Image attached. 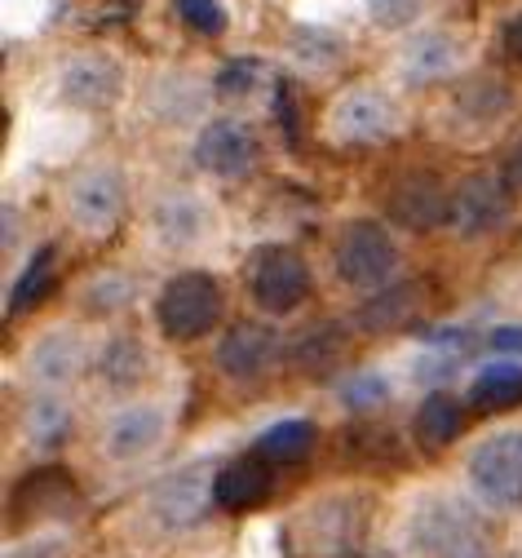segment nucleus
Returning <instances> with one entry per match:
<instances>
[{
    "mask_svg": "<svg viewBox=\"0 0 522 558\" xmlns=\"http://www.w3.org/2000/svg\"><path fill=\"white\" fill-rule=\"evenodd\" d=\"M367 514H372L367 493L315 497L283 523V554L288 558H350L363 545Z\"/></svg>",
    "mask_w": 522,
    "mask_h": 558,
    "instance_id": "obj_1",
    "label": "nucleus"
},
{
    "mask_svg": "<svg viewBox=\"0 0 522 558\" xmlns=\"http://www.w3.org/2000/svg\"><path fill=\"white\" fill-rule=\"evenodd\" d=\"M399 244H394V231L377 218H354L345 222V231L337 235V248H332V266H337V279L354 293H377L386 284H394L399 275Z\"/></svg>",
    "mask_w": 522,
    "mask_h": 558,
    "instance_id": "obj_2",
    "label": "nucleus"
},
{
    "mask_svg": "<svg viewBox=\"0 0 522 558\" xmlns=\"http://www.w3.org/2000/svg\"><path fill=\"white\" fill-rule=\"evenodd\" d=\"M412 549L421 558H487V523L457 497H434L412 519Z\"/></svg>",
    "mask_w": 522,
    "mask_h": 558,
    "instance_id": "obj_3",
    "label": "nucleus"
},
{
    "mask_svg": "<svg viewBox=\"0 0 522 558\" xmlns=\"http://www.w3.org/2000/svg\"><path fill=\"white\" fill-rule=\"evenodd\" d=\"M227 311V293H221L217 275L208 270H182L156 298V324L165 328V337L173 341H199L221 324Z\"/></svg>",
    "mask_w": 522,
    "mask_h": 558,
    "instance_id": "obj_4",
    "label": "nucleus"
},
{
    "mask_svg": "<svg viewBox=\"0 0 522 558\" xmlns=\"http://www.w3.org/2000/svg\"><path fill=\"white\" fill-rule=\"evenodd\" d=\"M518 214V195L505 173H470L452 186V227L461 240H491Z\"/></svg>",
    "mask_w": 522,
    "mask_h": 558,
    "instance_id": "obj_5",
    "label": "nucleus"
},
{
    "mask_svg": "<svg viewBox=\"0 0 522 558\" xmlns=\"http://www.w3.org/2000/svg\"><path fill=\"white\" fill-rule=\"evenodd\" d=\"M248 289L266 315H292L311 298V266L288 244H266L248 262Z\"/></svg>",
    "mask_w": 522,
    "mask_h": 558,
    "instance_id": "obj_6",
    "label": "nucleus"
},
{
    "mask_svg": "<svg viewBox=\"0 0 522 558\" xmlns=\"http://www.w3.org/2000/svg\"><path fill=\"white\" fill-rule=\"evenodd\" d=\"M324 124H328V137L337 147H377L399 129V107L381 89L354 85V89H341L332 98Z\"/></svg>",
    "mask_w": 522,
    "mask_h": 558,
    "instance_id": "obj_7",
    "label": "nucleus"
},
{
    "mask_svg": "<svg viewBox=\"0 0 522 558\" xmlns=\"http://www.w3.org/2000/svg\"><path fill=\"white\" fill-rule=\"evenodd\" d=\"M470 483L474 493L496 506V510H522V430H500V435H487L470 461Z\"/></svg>",
    "mask_w": 522,
    "mask_h": 558,
    "instance_id": "obj_8",
    "label": "nucleus"
},
{
    "mask_svg": "<svg viewBox=\"0 0 522 558\" xmlns=\"http://www.w3.org/2000/svg\"><path fill=\"white\" fill-rule=\"evenodd\" d=\"M465 36L452 32V27H416L403 45H399V81L412 85V89H425V85H442V81H457L465 72Z\"/></svg>",
    "mask_w": 522,
    "mask_h": 558,
    "instance_id": "obj_9",
    "label": "nucleus"
},
{
    "mask_svg": "<svg viewBox=\"0 0 522 558\" xmlns=\"http://www.w3.org/2000/svg\"><path fill=\"white\" fill-rule=\"evenodd\" d=\"M129 208V182L116 165L81 169L66 186V214L85 235H111Z\"/></svg>",
    "mask_w": 522,
    "mask_h": 558,
    "instance_id": "obj_10",
    "label": "nucleus"
},
{
    "mask_svg": "<svg viewBox=\"0 0 522 558\" xmlns=\"http://www.w3.org/2000/svg\"><path fill=\"white\" fill-rule=\"evenodd\" d=\"M129 72L111 53H76L58 66V98L71 111H111L124 98Z\"/></svg>",
    "mask_w": 522,
    "mask_h": 558,
    "instance_id": "obj_11",
    "label": "nucleus"
},
{
    "mask_svg": "<svg viewBox=\"0 0 522 558\" xmlns=\"http://www.w3.org/2000/svg\"><path fill=\"white\" fill-rule=\"evenodd\" d=\"M257 133L253 124L235 120V116H217V120H204L199 133H195V165L208 173V178H244L253 165H257Z\"/></svg>",
    "mask_w": 522,
    "mask_h": 558,
    "instance_id": "obj_12",
    "label": "nucleus"
},
{
    "mask_svg": "<svg viewBox=\"0 0 522 558\" xmlns=\"http://www.w3.org/2000/svg\"><path fill=\"white\" fill-rule=\"evenodd\" d=\"M386 214L403 231H438L452 222V191L434 169H408L386 199Z\"/></svg>",
    "mask_w": 522,
    "mask_h": 558,
    "instance_id": "obj_13",
    "label": "nucleus"
},
{
    "mask_svg": "<svg viewBox=\"0 0 522 558\" xmlns=\"http://www.w3.org/2000/svg\"><path fill=\"white\" fill-rule=\"evenodd\" d=\"M275 360H279V332L270 324L244 319V324L227 328L217 341V368L231 381H257L275 368Z\"/></svg>",
    "mask_w": 522,
    "mask_h": 558,
    "instance_id": "obj_14",
    "label": "nucleus"
},
{
    "mask_svg": "<svg viewBox=\"0 0 522 558\" xmlns=\"http://www.w3.org/2000/svg\"><path fill=\"white\" fill-rule=\"evenodd\" d=\"M213 506V478H204L199 465L182 470V474H169L156 493H151V514L160 527L169 532H186L195 527Z\"/></svg>",
    "mask_w": 522,
    "mask_h": 558,
    "instance_id": "obj_15",
    "label": "nucleus"
},
{
    "mask_svg": "<svg viewBox=\"0 0 522 558\" xmlns=\"http://www.w3.org/2000/svg\"><path fill=\"white\" fill-rule=\"evenodd\" d=\"M509 111H513V94L496 76H465L452 89V98H447V116H452L465 133H487V129L505 124Z\"/></svg>",
    "mask_w": 522,
    "mask_h": 558,
    "instance_id": "obj_16",
    "label": "nucleus"
},
{
    "mask_svg": "<svg viewBox=\"0 0 522 558\" xmlns=\"http://www.w3.org/2000/svg\"><path fill=\"white\" fill-rule=\"evenodd\" d=\"M266 465L270 461H262V457H235V461H227V465L213 474V506L227 510V514H244V510L266 506V497L275 493V478H270Z\"/></svg>",
    "mask_w": 522,
    "mask_h": 558,
    "instance_id": "obj_17",
    "label": "nucleus"
},
{
    "mask_svg": "<svg viewBox=\"0 0 522 558\" xmlns=\"http://www.w3.org/2000/svg\"><path fill=\"white\" fill-rule=\"evenodd\" d=\"M81 510V487L71 483L58 465H45V470H36V474H27L19 487H14V510H10V519H14V527H23L32 514H76Z\"/></svg>",
    "mask_w": 522,
    "mask_h": 558,
    "instance_id": "obj_18",
    "label": "nucleus"
},
{
    "mask_svg": "<svg viewBox=\"0 0 522 558\" xmlns=\"http://www.w3.org/2000/svg\"><path fill=\"white\" fill-rule=\"evenodd\" d=\"M89 364V345L81 332H71V328H53L45 337L32 341V351H27V373L40 381V386H66V381H76Z\"/></svg>",
    "mask_w": 522,
    "mask_h": 558,
    "instance_id": "obj_19",
    "label": "nucleus"
},
{
    "mask_svg": "<svg viewBox=\"0 0 522 558\" xmlns=\"http://www.w3.org/2000/svg\"><path fill=\"white\" fill-rule=\"evenodd\" d=\"M160 439H165V412L137 403V408L116 412L111 422H107V430H102V452H107L111 461H137V457H146V452H156Z\"/></svg>",
    "mask_w": 522,
    "mask_h": 558,
    "instance_id": "obj_20",
    "label": "nucleus"
},
{
    "mask_svg": "<svg viewBox=\"0 0 522 558\" xmlns=\"http://www.w3.org/2000/svg\"><path fill=\"white\" fill-rule=\"evenodd\" d=\"M151 231L165 248L186 253L208 235V208L191 195V191H169L156 208H151Z\"/></svg>",
    "mask_w": 522,
    "mask_h": 558,
    "instance_id": "obj_21",
    "label": "nucleus"
},
{
    "mask_svg": "<svg viewBox=\"0 0 522 558\" xmlns=\"http://www.w3.org/2000/svg\"><path fill=\"white\" fill-rule=\"evenodd\" d=\"M412 430H416V439H421L429 452L452 448V444L461 439V430H465V408H461V399H452V395L434 390V395H429V399L416 408V422H412Z\"/></svg>",
    "mask_w": 522,
    "mask_h": 558,
    "instance_id": "obj_22",
    "label": "nucleus"
},
{
    "mask_svg": "<svg viewBox=\"0 0 522 558\" xmlns=\"http://www.w3.org/2000/svg\"><path fill=\"white\" fill-rule=\"evenodd\" d=\"M319 444V426L306 422V416H288V422H275L262 430L257 439V457L270 465H302Z\"/></svg>",
    "mask_w": 522,
    "mask_h": 558,
    "instance_id": "obj_23",
    "label": "nucleus"
},
{
    "mask_svg": "<svg viewBox=\"0 0 522 558\" xmlns=\"http://www.w3.org/2000/svg\"><path fill=\"white\" fill-rule=\"evenodd\" d=\"M146 373H151V355H146V345L129 332H116L102 355H98V377L111 386V390H133L146 381Z\"/></svg>",
    "mask_w": 522,
    "mask_h": 558,
    "instance_id": "obj_24",
    "label": "nucleus"
},
{
    "mask_svg": "<svg viewBox=\"0 0 522 558\" xmlns=\"http://www.w3.org/2000/svg\"><path fill=\"white\" fill-rule=\"evenodd\" d=\"M151 111L165 120V124H195L204 111H208V89L186 76V72H173L165 76L156 89H151Z\"/></svg>",
    "mask_w": 522,
    "mask_h": 558,
    "instance_id": "obj_25",
    "label": "nucleus"
},
{
    "mask_svg": "<svg viewBox=\"0 0 522 558\" xmlns=\"http://www.w3.org/2000/svg\"><path fill=\"white\" fill-rule=\"evenodd\" d=\"M416 311V284H386L377 293H363L359 311H354V324L363 332H390L399 324H408Z\"/></svg>",
    "mask_w": 522,
    "mask_h": 558,
    "instance_id": "obj_26",
    "label": "nucleus"
},
{
    "mask_svg": "<svg viewBox=\"0 0 522 558\" xmlns=\"http://www.w3.org/2000/svg\"><path fill=\"white\" fill-rule=\"evenodd\" d=\"M23 435L36 452H58L71 435V408L53 395H36L23 412Z\"/></svg>",
    "mask_w": 522,
    "mask_h": 558,
    "instance_id": "obj_27",
    "label": "nucleus"
},
{
    "mask_svg": "<svg viewBox=\"0 0 522 558\" xmlns=\"http://www.w3.org/2000/svg\"><path fill=\"white\" fill-rule=\"evenodd\" d=\"M345 345H350L345 328H341V324H332V319H319V324H306V328H302V337L292 341V360L302 364L306 373H328L332 364H341Z\"/></svg>",
    "mask_w": 522,
    "mask_h": 558,
    "instance_id": "obj_28",
    "label": "nucleus"
},
{
    "mask_svg": "<svg viewBox=\"0 0 522 558\" xmlns=\"http://www.w3.org/2000/svg\"><path fill=\"white\" fill-rule=\"evenodd\" d=\"M522 399V364L518 360H500V364H487L474 386H470V403L483 408V412H496V408H513Z\"/></svg>",
    "mask_w": 522,
    "mask_h": 558,
    "instance_id": "obj_29",
    "label": "nucleus"
},
{
    "mask_svg": "<svg viewBox=\"0 0 522 558\" xmlns=\"http://www.w3.org/2000/svg\"><path fill=\"white\" fill-rule=\"evenodd\" d=\"M53 262H58V248L53 244H45L40 253H32L27 270L14 279V289H10V315H27L36 302L49 298V289H53Z\"/></svg>",
    "mask_w": 522,
    "mask_h": 558,
    "instance_id": "obj_30",
    "label": "nucleus"
},
{
    "mask_svg": "<svg viewBox=\"0 0 522 558\" xmlns=\"http://www.w3.org/2000/svg\"><path fill=\"white\" fill-rule=\"evenodd\" d=\"M292 53L302 58L311 72H332V66L345 58V45L328 27H296L292 32Z\"/></svg>",
    "mask_w": 522,
    "mask_h": 558,
    "instance_id": "obj_31",
    "label": "nucleus"
},
{
    "mask_svg": "<svg viewBox=\"0 0 522 558\" xmlns=\"http://www.w3.org/2000/svg\"><path fill=\"white\" fill-rule=\"evenodd\" d=\"M372 27L381 32H412L425 19V0H363Z\"/></svg>",
    "mask_w": 522,
    "mask_h": 558,
    "instance_id": "obj_32",
    "label": "nucleus"
},
{
    "mask_svg": "<svg viewBox=\"0 0 522 558\" xmlns=\"http://www.w3.org/2000/svg\"><path fill=\"white\" fill-rule=\"evenodd\" d=\"M133 302V279L120 275V270H107L98 279H89V289H85V306L98 311V315H111V311H124Z\"/></svg>",
    "mask_w": 522,
    "mask_h": 558,
    "instance_id": "obj_33",
    "label": "nucleus"
},
{
    "mask_svg": "<svg viewBox=\"0 0 522 558\" xmlns=\"http://www.w3.org/2000/svg\"><path fill=\"white\" fill-rule=\"evenodd\" d=\"M386 399H390V381L381 373H372V368H363L359 377H350L341 386V403L350 412H372V408H381Z\"/></svg>",
    "mask_w": 522,
    "mask_h": 558,
    "instance_id": "obj_34",
    "label": "nucleus"
},
{
    "mask_svg": "<svg viewBox=\"0 0 522 558\" xmlns=\"http://www.w3.org/2000/svg\"><path fill=\"white\" fill-rule=\"evenodd\" d=\"M253 85H257V62L253 58H235L213 76V89L227 94V98H244V94H253Z\"/></svg>",
    "mask_w": 522,
    "mask_h": 558,
    "instance_id": "obj_35",
    "label": "nucleus"
},
{
    "mask_svg": "<svg viewBox=\"0 0 522 558\" xmlns=\"http://www.w3.org/2000/svg\"><path fill=\"white\" fill-rule=\"evenodd\" d=\"M178 14H182V23H191L204 36L227 32V10H221L217 0H178Z\"/></svg>",
    "mask_w": 522,
    "mask_h": 558,
    "instance_id": "obj_36",
    "label": "nucleus"
},
{
    "mask_svg": "<svg viewBox=\"0 0 522 558\" xmlns=\"http://www.w3.org/2000/svg\"><path fill=\"white\" fill-rule=\"evenodd\" d=\"M62 536H40V541H23L19 549H10V558H62Z\"/></svg>",
    "mask_w": 522,
    "mask_h": 558,
    "instance_id": "obj_37",
    "label": "nucleus"
},
{
    "mask_svg": "<svg viewBox=\"0 0 522 558\" xmlns=\"http://www.w3.org/2000/svg\"><path fill=\"white\" fill-rule=\"evenodd\" d=\"M500 45H505V53H509L513 62H522V5L505 19V27H500Z\"/></svg>",
    "mask_w": 522,
    "mask_h": 558,
    "instance_id": "obj_38",
    "label": "nucleus"
},
{
    "mask_svg": "<svg viewBox=\"0 0 522 558\" xmlns=\"http://www.w3.org/2000/svg\"><path fill=\"white\" fill-rule=\"evenodd\" d=\"M496 351H509V355H522V324H500V328H491V337H487Z\"/></svg>",
    "mask_w": 522,
    "mask_h": 558,
    "instance_id": "obj_39",
    "label": "nucleus"
},
{
    "mask_svg": "<svg viewBox=\"0 0 522 558\" xmlns=\"http://www.w3.org/2000/svg\"><path fill=\"white\" fill-rule=\"evenodd\" d=\"M500 173H505V182L513 186V195H522V137H518V143L509 147V156H505Z\"/></svg>",
    "mask_w": 522,
    "mask_h": 558,
    "instance_id": "obj_40",
    "label": "nucleus"
}]
</instances>
